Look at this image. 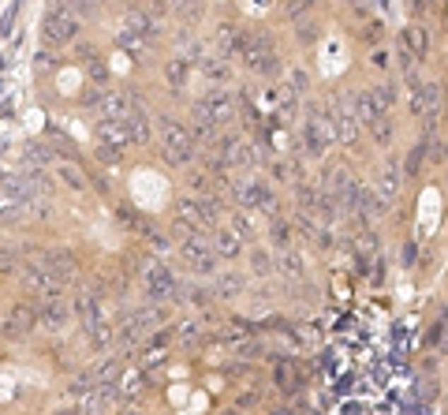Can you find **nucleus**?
Masks as SVG:
<instances>
[{
  "mask_svg": "<svg viewBox=\"0 0 448 415\" xmlns=\"http://www.w3.org/2000/svg\"><path fill=\"white\" fill-rule=\"evenodd\" d=\"M161 153L172 165H187L194 158V135L176 120H161Z\"/></svg>",
  "mask_w": 448,
  "mask_h": 415,
  "instance_id": "1",
  "label": "nucleus"
},
{
  "mask_svg": "<svg viewBox=\"0 0 448 415\" xmlns=\"http://www.w3.org/2000/svg\"><path fill=\"white\" fill-rule=\"evenodd\" d=\"M336 142V131H333V120L325 112H310V120L302 124V150L310 158H322V153Z\"/></svg>",
  "mask_w": 448,
  "mask_h": 415,
  "instance_id": "2",
  "label": "nucleus"
},
{
  "mask_svg": "<svg viewBox=\"0 0 448 415\" xmlns=\"http://www.w3.org/2000/svg\"><path fill=\"white\" fill-rule=\"evenodd\" d=\"M78 37V19L71 16V11H45V19H42V42L52 45V49H60V45H68Z\"/></svg>",
  "mask_w": 448,
  "mask_h": 415,
  "instance_id": "3",
  "label": "nucleus"
},
{
  "mask_svg": "<svg viewBox=\"0 0 448 415\" xmlns=\"http://www.w3.org/2000/svg\"><path fill=\"white\" fill-rule=\"evenodd\" d=\"M232 191H235V199H240L243 206H250V210H269L273 214V206H276L273 202V191H269V184L261 176H247Z\"/></svg>",
  "mask_w": 448,
  "mask_h": 415,
  "instance_id": "4",
  "label": "nucleus"
},
{
  "mask_svg": "<svg viewBox=\"0 0 448 415\" xmlns=\"http://www.w3.org/2000/svg\"><path fill=\"white\" fill-rule=\"evenodd\" d=\"M179 255H183V262H187L194 274H217V255H213V247L202 240V236H191V240H183V247H179Z\"/></svg>",
  "mask_w": 448,
  "mask_h": 415,
  "instance_id": "5",
  "label": "nucleus"
},
{
  "mask_svg": "<svg viewBox=\"0 0 448 415\" xmlns=\"http://www.w3.org/2000/svg\"><path fill=\"white\" fill-rule=\"evenodd\" d=\"M23 284H26V288H30L42 303L60 300V288H64V284H60L57 277H52L45 266H23Z\"/></svg>",
  "mask_w": 448,
  "mask_h": 415,
  "instance_id": "6",
  "label": "nucleus"
},
{
  "mask_svg": "<svg viewBox=\"0 0 448 415\" xmlns=\"http://www.w3.org/2000/svg\"><path fill=\"white\" fill-rule=\"evenodd\" d=\"M37 329V310L34 307H26V303H16L4 315V337L8 341H26Z\"/></svg>",
  "mask_w": 448,
  "mask_h": 415,
  "instance_id": "7",
  "label": "nucleus"
},
{
  "mask_svg": "<svg viewBox=\"0 0 448 415\" xmlns=\"http://www.w3.org/2000/svg\"><path fill=\"white\" fill-rule=\"evenodd\" d=\"M146 292H150L153 303H165V300H172V296L179 292V281H176V274L168 266H150L146 269Z\"/></svg>",
  "mask_w": 448,
  "mask_h": 415,
  "instance_id": "8",
  "label": "nucleus"
},
{
  "mask_svg": "<svg viewBox=\"0 0 448 415\" xmlns=\"http://www.w3.org/2000/svg\"><path fill=\"white\" fill-rule=\"evenodd\" d=\"M199 105L206 109V116H209V124H213V127H224V124L235 120V101H232L228 90H213V94H206Z\"/></svg>",
  "mask_w": 448,
  "mask_h": 415,
  "instance_id": "9",
  "label": "nucleus"
},
{
  "mask_svg": "<svg viewBox=\"0 0 448 415\" xmlns=\"http://www.w3.org/2000/svg\"><path fill=\"white\" fill-rule=\"evenodd\" d=\"M329 120H333V131H336V142H344V146H359V120H355L351 105L344 101V105H336L333 112H329Z\"/></svg>",
  "mask_w": 448,
  "mask_h": 415,
  "instance_id": "10",
  "label": "nucleus"
},
{
  "mask_svg": "<svg viewBox=\"0 0 448 415\" xmlns=\"http://www.w3.org/2000/svg\"><path fill=\"white\" fill-rule=\"evenodd\" d=\"M26 206H30L26 191L16 180H4V184H0V217H4V221H16V217H23Z\"/></svg>",
  "mask_w": 448,
  "mask_h": 415,
  "instance_id": "11",
  "label": "nucleus"
},
{
  "mask_svg": "<svg viewBox=\"0 0 448 415\" xmlns=\"http://www.w3.org/2000/svg\"><path fill=\"white\" fill-rule=\"evenodd\" d=\"M348 105H351V112H355V120H359L362 127H374V124L381 120V116H389L385 109H381V105H377L374 90H359V94H355V98L348 101Z\"/></svg>",
  "mask_w": 448,
  "mask_h": 415,
  "instance_id": "12",
  "label": "nucleus"
},
{
  "mask_svg": "<svg viewBox=\"0 0 448 415\" xmlns=\"http://www.w3.org/2000/svg\"><path fill=\"white\" fill-rule=\"evenodd\" d=\"M68 318H71V310L64 300H49L42 303V310H37V326H42L45 333H60L64 326H68Z\"/></svg>",
  "mask_w": 448,
  "mask_h": 415,
  "instance_id": "13",
  "label": "nucleus"
},
{
  "mask_svg": "<svg viewBox=\"0 0 448 415\" xmlns=\"http://www.w3.org/2000/svg\"><path fill=\"white\" fill-rule=\"evenodd\" d=\"M45 269L64 284V281H71V277H75L78 262H75V255H68V251H45Z\"/></svg>",
  "mask_w": 448,
  "mask_h": 415,
  "instance_id": "14",
  "label": "nucleus"
},
{
  "mask_svg": "<svg viewBox=\"0 0 448 415\" xmlns=\"http://www.w3.org/2000/svg\"><path fill=\"white\" fill-rule=\"evenodd\" d=\"M385 199L374 191V187H359V199H355V210H359V217L362 221H374V217H381L385 214Z\"/></svg>",
  "mask_w": 448,
  "mask_h": 415,
  "instance_id": "15",
  "label": "nucleus"
},
{
  "mask_svg": "<svg viewBox=\"0 0 448 415\" xmlns=\"http://www.w3.org/2000/svg\"><path fill=\"white\" fill-rule=\"evenodd\" d=\"M98 135H101L105 146H116V150H124L127 142H131L127 120H101V124H98Z\"/></svg>",
  "mask_w": 448,
  "mask_h": 415,
  "instance_id": "16",
  "label": "nucleus"
},
{
  "mask_svg": "<svg viewBox=\"0 0 448 415\" xmlns=\"http://www.w3.org/2000/svg\"><path fill=\"white\" fill-rule=\"evenodd\" d=\"M127 112H131V98L124 90H109L101 98V120H124Z\"/></svg>",
  "mask_w": 448,
  "mask_h": 415,
  "instance_id": "17",
  "label": "nucleus"
},
{
  "mask_svg": "<svg viewBox=\"0 0 448 415\" xmlns=\"http://www.w3.org/2000/svg\"><path fill=\"white\" fill-rule=\"evenodd\" d=\"M400 45H407L418 60H423V57L430 53V34H426L423 23H407V27H403V42H400Z\"/></svg>",
  "mask_w": 448,
  "mask_h": 415,
  "instance_id": "18",
  "label": "nucleus"
},
{
  "mask_svg": "<svg viewBox=\"0 0 448 415\" xmlns=\"http://www.w3.org/2000/svg\"><path fill=\"white\" fill-rule=\"evenodd\" d=\"M243 251V236L235 228H217L213 236V255H224V258H235Z\"/></svg>",
  "mask_w": 448,
  "mask_h": 415,
  "instance_id": "19",
  "label": "nucleus"
},
{
  "mask_svg": "<svg viewBox=\"0 0 448 415\" xmlns=\"http://www.w3.org/2000/svg\"><path fill=\"white\" fill-rule=\"evenodd\" d=\"M273 378H276V385H281L284 393H299V385H302V374H299V367H295L292 359H281V363H276Z\"/></svg>",
  "mask_w": 448,
  "mask_h": 415,
  "instance_id": "20",
  "label": "nucleus"
},
{
  "mask_svg": "<svg viewBox=\"0 0 448 415\" xmlns=\"http://www.w3.org/2000/svg\"><path fill=\"white\" fill-rule=\"evenodd\" d=\"M191 79V60H183V57H172V60H165V83L172 86V90H183Z\"/></svg>",
  "mask_w": 448,
  "mask_h": 415,
  "instance_id": "21",
  "label": "nucleus"
},
{
  "mask_svg": "<svg viewBox=\"0 0 448 415\" xmlns=\"http://www.w3.org/2000/svg\"><path fill=\"white\" fill-rule=\"evenodd\" d=\"M400 168L396 165H385V168H381V176H377V184H374V191L381 194V199H385V202H392V199H396V191H400Z\"/></svg>",
  "mask_w": 448,
  "mask_h": 415,
  "instance_id": "22",
  "label": "nucleus"
},
{
  "mask_svg": "<svg viewBox=\"0 0 448 415\" xmlns=\"http://www.w3.org/2000/svg\"><path fill=\"white\" fill-rule=\"evenodd\" d=\"M124 120H127L131 142H138V146H146V142H150V120H146V112H142V109H131V112L124 116Z\"/></svg>",
  "mask_w": 448,
  "mask_h": 415,
  "instance_id": "23",
  "label": "nucleus"
},
{
  "mask_svg": "<svg viewBox=\"0 0 448 415\" xmlns=\"http://www.w3.org/2000/svg\"><path fill=\"white\" fill-rule=\"evenodd\" d=\"M165 11H176L183 23H194V19H202L206 0H165Z\"/></svg>",
  "mask_w": 448,
  "mask_h": 415,
  "instance_id": "24",
  "label": "nucleus"
},
{
  "mask_svg": "<svg viewBox=\"0 0 448 415\" xmlns=\"http://www.w3.org/2000/svg\"><path fill=\"white\" fill-rule=\"evenodd\" d=\"M240 34H243V30L232 27V23H228V27H217V49L224 53V60L240 53Z\"/></svg>",
  "mask_w": 448,
  "mask_h": 415,
  "instance_id": "25",
  "label": "nucleus"
},
{
  "mask_svg": "<svg viewBox=\"0 0 448 415\" xmlns=\"http://www.w3.org/2000/svg\"><path fill=\"white\" fill-rule=\"evenodd\" d=\"M295 112H299V94H295L292 86H284V90H281V109H276V120H281V124H292Z\"/></svg>",
  "mask_w": 448,
  "mask_h": 415,
  "instance_id": "26",
  "label": "nucleus"
},
{
  "mask_svg": "<svg viewBox=\"0 0 448 415\" xmlns=\"http://www.w3.org/2000/svg\"><path fill=\"white\" fill-rule=\"evenodd\" d=\"M426 150H430V142H426V139L418 142L415 150H407V161H403V168H400V173H403L407 180H415L418 173H423V158H426Z\"/></svg>",
  "mask_w": 448,
  "mask_h": 415,
  "instance_id": "27",
  "label": "nucleus"
},
{
  "mask_svg": "<svg viewBox=\"0 0 448 415\" xmlns=\"http://www.w3.org/2000/svg\"><path fill=\"white\" fill-rule=\"evenodd\" d=\"M269 236H273V247H276V251H292V243H295V232H292V225H288V221H281V217L273 221Z\"/></svg>",
  "mask_w": 448,
  "mask_h": 415,
  "instance_id": "28",
  "label": "nucleus"
},
{
  "mask_svg": "<svg viewBox=\"0 0 448 415\" xmlns=\"http://www.w3.org/2000/svg\"><path fill=\"white\" fill-rule=\"evenodd\" d=\"M75 315L86 322V326H94V322H101V310H98V300L94 296H75Z\"/></svg>",
  "mask_w": 448,
  "mask_h": 415,
  "instance_id": "29",
  "label": "nucleus"
},
{
  "mask_svg": "<svg viewBox=\"0 0 448 415\" xmlns=\"http://www.w3.org/2000/svg\"><path fill=\"white\" fill-rule=\"evenodd\" d=\"M202 71L209 83H228L232 79V68L224 64V57H213V60H202Z\"/></svg>",
  "mask_w": 448,
  "mask_h": 415,
  "instance_id": "30",
  "label": "nucleus"
},
{
  "mask_svg": "<svg viewBox=\"0 0 448 415\" xmlns=\"http://www.w3.org/2000/svg\"><path fill=\"white\" fill-rule=\"evenodd\" d=\"M243 292V277L232 274V269H224V274L217 277V296H224V300H232V296Z\"/></svg>",
  "mask_w": 448,
  "mask_h": 415,
  "instance_id": "31",
  "label": "nucleus"
},
{
  "mask_svg": "<svg viewBox=\"0 0 448 415\" xmlns=\"http://www.w3.org/2000/svg\"><path fill=\"white\" fill-rule=\"evenodd\" d=\"M366 131H370V135H374V142H377L381 150H385L389 142H392V131H396V127H392V120H389V116H381V120H377L374 127H366Z\"/></svg>",
  "mask_w": 448,
  "mask_h": 415,
  "instance_id": "32",
  "label": "nucleus"
},
{
  "mask_svg": "<svg viewBox=\"0 0 448 415\" xmlns=\"http://www.w3.org/2000/svg\"><path fill=\"white\" fill-rule=\"evenodd\" d=\"M426 344H430V348H437V352H448V322H437V326H430Z\"/></svg>",
  "mask_w": 448,
  "mask_h": 415,
  "instance_id": "33",
  "label": "nucleus"
},
{
  "mask_svg": "<svg viewBox=\"0 0 448 415\" xmlns=\"http://www.w3.org/2000/svg\"><path fill=\"white\" fill-rule=\"evenodd\" d=\"M57 173H60V180H64V184H68L71 191H86V176L78 173V168H71V165H60Z\"/></svg>",
  "mask_w": 448,
  "mask_h": 415,
  "instance_id": "34",
  "label": "nucleus"
},
{
  "mask_svg": "<svg viewBox=\"0 0 448 415\" xmlns=\"http://www.w3.org/2000/svg\"><path fill=\"white\" fill-rule=\"evenodd\" d=\"M250 269H254L258 277H269V274H273V262H269V255L261 251V247L250 251Z\"/></svg>",
  "mask_w": 448,
  "mask_h": 415,
  "instance_id": "35",
  "label": "nucleus"
},
{
  "mask_svg": "<svg viewBox=\"0 0 448 415\" xmlns=\"http://www.w3.org/2000/svg\"><path fill=\"white\" fill-rule=\"evenodd\" d=\"M374 98H377V105L389 112L392 105H396V86H392V83H381V86H374Z\"/></svg>",
  "mask_w": 448,
  "mask_h": 415,
  "instance_id": "36",
  "label": "nucleus"
},
{
  "mask_svg": "<svg viewBox=\"0 0 448 415\" xmlns=\"http://www.w3.org/2000/svg\"><path fill=\"white\" fill-rule=\"evenodd\" d=\"M288 79H292L295 94H307V90H310V75L302 71V68H288Z\"/></svg>",
  "mask_w": 448,
  "mask_h": 415,
  "instance_id": "37",
  "label": "nucleus"
},
{
  "mask_svg": "<svg viewBox=\"0 0 448 415\" xmlns=\"http://www.w3.org/2000/svg\"><path fill=\"white\" fill-rule=\"evenodd\" d=\"M281 269L288 277H299L302 274V258L295 255V251H284V258H281Z\"/></svg>",
  "mask_w": 448,
  "mask_h": 415,
  "instance_id": "38",
  "label": "nucleus"
},
{
  "mask_svg": "<svg viewBox=\"0 0 448 415\" xmlns=\"http://www.w3.org/2000/svg\"><path fill=\"white\" fill-rule=\"evenodd\" d=\"M396 60H400V71L407 75V79H411V75H415V64H418V57H415V53H411V49H407V45H400Z\"/></svg>",
  "mask_w": 448,
  "mask_h": 415,
  "instance_id": "39",
  "label": "nucleus"
},
{
  "mask_svg": "<svg viewBox=\"0 0 448 415\" xmlns=\"http://www.w3.org/2000/svg\"><path fill=\"white\" fill-rule=\"evenodd\" d=\"M90 341H94V348H105V344L112 341V329L101 326V322H94V326H90Z\"/></svg>",
  "mask_w": 448,
  "mask_h": 415,
  "instance_id": "40",
  "label": "nucleus"
},
{
  "mask_svg": "<svg viewBox=\"0 0 448 415\" xmlns=\"http://www.w3.org/2000/svg\"><path fill=\"white\" fill-rule=\"evenodd\" d=\"M318 37H322L318 23H302V27H299V42H302V45H314Z\"/></svg>",
  "mask_w": 448,
  "mask_h": 415,
  "instance_id": "41",
  "label": "nucleus"
},
{
  "mask_svg": "<svg viewBox=\"0 0 448 415\" xmlns=\"http://www.w3.org/2000/svg\"><path fill=\"white\" fill-rule=\"evenodd\" d=\"M16 269H23V266H19V258L11 255V251H4V255H0V277L16 274Z\"/></svg>",
  "mask_w": 448,
  "mask_h": 415,
  "instance_id": "42",
  "label": "nucleus"
},
{
  "mask_svg": "<svg viewBox=\"0 0 448 415\" xmlns=\"http://www.w3.org/2000/svg\"><path fill=\"white\" fill-rule=\"evenodd\" d=\"M310 4H314V0H288V4H284V16H288V19H299Z\"/></svg>",
  "mask_w": 448,
  "mask_h": 415,
  "instance_id": "43",
  "label": "nucleus"
},
{
  "mask_svg": "<svg viewBox=\"0 0 448 415\" xmlns=\"http://www.w3.org/2000/svg\"><path fill=\"white\" fill-rule=\"evenodd\" d=\"M183 296H187V303H194V307H206L209 303V292L206 288H187Z\"/></svg>",
  "mask_w": 448,
  "mask_h": 415,
  "instance_id": "44",
  "label": "nucleus"
},
{
  "mask_svg": "<svg viewBox=\"0 0 448 415\" xmlns=\"http://www.w3.org/2000/svg\"><path fill=\"white\" fill-rule=\"evenodd\" d=\"M98 158H101V165H116V161H120V150H116V146H105V142H101Z\"/></svg>",
  "mask_w": 448,
  "mask_h": 415,
  "instance_id": "45",
  "label": "nucleus"
},
{
  "mask_svg": "<svg viewBox=\"0 0 448 415\" xmlns=\"http://www.w3.org/2000/svg\"><path fill=\"white\" fill-rule=\"evenodd\" d=\"M362 37H366V42H374V45H377V42H381V23H374V27H366V30H362Z\"/></svg>",
  "mask_w": 448,
  "mask_h": 415,
  "instance_id": "46",
  "label": "nucleus"
},
{
  "mask_svg": "<svg viewBox=\"0 0 448 415\" xmlns=\"http://www.w3.org/2000/svg\"><path fill=\"white\" fill-rule=\"evenodd\" d=\"M206 180H209V176H202V173H194V176L187 180V187H191V191H206Z\"/></svg>",
  "mask_w": 448,
  "mask_h": 415,
  "instance_id": "47",
  "label": "nucleus"
},
{
  "mask_svg": "<svg viewBox=\"0 0 448 415\" xmlns=\"http://www.w3.org/2000/svg\"><path fill=\"white\" fill-rule=\"evenodd\" d=\"M415 255H418V247H415V243H407V247H403V266H407V269L415 266Z\"/></svg>",
  "mask_w": 448,
  "mask_h": 415,
  "instance_id": "48",
  "label": "nucleus"
},
{
  "mask_svg": "<svg viewBox=\"0 0 448 415\" xmlns=\"http://www.w3.org/2000/svg\"><path fill=\"white\" fill-rule=\"evenodd\" d=\"M71 4H75L78 11H86V16H90V11H94V8H98V0H71Z\"/></svg>",
  "mask_w": 448,
  "mask_h": 415,
  "instance_id": "49",
  "label": "nucleus"
},
{
  "mask_svg": "<svg viewBox=\"0 0 448 415\" xmlns=\"http://www.w3.org/2000/svg\"><path fill=\"white\" fill-rule=\"evenodd\" d=\"M411 11H415V16H426V11H430V0H411Z\"/></svg>",
  "mask_w": 448,
  "mask_h": 415,
  "instance_id": "50",
  "label": "nucleus"
},
{
  "mask_svg": "<svg viewBox=\"0 0 448 415\" xmlns=\"http://www.w3.org/2000/svg\"><path fill=\"white\" fill-rule=\"evenodd\" d=\"M83 101H86V105H98L101 94H98V90H90V94H83Z\"/></svg>",
  "mask_w": 448,
  "mask_h": 415,
  "instance_id": "51",
  "label": "nucleus"
},
{
  "mask_svg": "<svg viewBox=\"0 0 448 415\" xmlns=\"http://www.w3.org/2000/svg\"><path fill=\"white\" fill-rule=\"evenodd\" d=\"M389 64V53H374V68H385Z\"/></svg>",
  "mask_w": 448,
  "mask_h": 415,
  "instance_id": "52",
  "label": "nucleus"
},
{
  "mask_svg": "<svg viewBox=\"0 0 448 415\" xmlns=\"http://www.w3.org/2000/svg\"><path fill=\"white\" fill-rule=\"evenodd\" d=\"M57 415H83V408H60Z\"/></svg>",
  "mask_w": 448,
  "mask_h": 415,
  "instance_id": "53",
  "label": "nucleus"
},
{
  "mask_svg": "<svg viewBox=\"0 0 448 415\" xmlns=\"http://www.w3.org/2000/svg\"><path fill=\"white\" fill-rule=\"evenodd\" d=\"M276 415H307V411H295V408H284V411H276Z\"/></svg>",
  "mask_w": 448,
  "mask_h": 415,
  "instance_id": "54",
  "label": "nucleus"
},
{
  "mask_svg": "<svg viewBox=\"0 0 448 415\" xmlns=\"http://www.w3.org/2000/svg\"><path fill=\"white\" fill-rule=\"evenodd\" d=\"M224 415H235V411H224Z\"/></svg>",
  "mask_w": 448,
  "mask_h": 415,
  "instance_id": "55",
  "label": "nucleus"
},
{
  "mask_svg": "<svg viewBox=\"0 0 448 415\" xmlns=\"http://www.w3.org/2000/svg\"><path fill=\"white\" fill-rule=\"evenodd\" d=\"M351 4H359V0H351Z\"/></svg>",
  "mask_w": 448,
  "mask_h": 415,
  "instance_id": "56",
  "label": "nucleus"
}]
</instances>
